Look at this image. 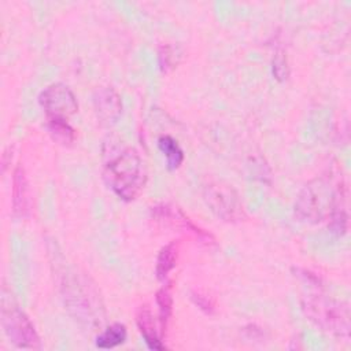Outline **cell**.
Wrapping results in <instances>:
<instances>
[{
	"label": "cell",
	"mask_w": 351,
	"mask_h": 351,
	"mask_svg": "<svg viewBox=\"0 0 351 351\" xmlns=\"http://www.w3.org/2000/svg\"><path fill=\"white\" fill-rule=\"evenodd\" d=\"M30 211L29 182L22 163H18L12 173V215L25 218Z\"/></svg>",
	"instance_id": "30bf717a"
},
{
	"label": "cell",
	"mask_w": 351,
	"mask_h": 351,
	"mask_svg": "<svg viewBox=\"0 0 351 351\" xmlns=\"http://www.w3.org/2000/svg\"><path fill=\"white\" fill-rule=\"evenodd\" d=\"M152 213V218L170 229H176L178 232H182L191 237H195L197 241L203 243V244H215V239L211 233L206 232L204 229L199 228L197 225H195L185 214L184 211L173 204H158L155 207H152L151 210Z\"/></svg>",
	"instance_id": "52a82bcc"
},
{
	"label": "cell",
	"mask_w": 351,
	"mask_h": 351,
	"mask_svg": "<svg viewBox=\"0 0 351 351\" xmlns=\"http://www.w3.org/2000/svg\"><path fill=\"white\" fill-rule=\"evenodd\" d=\"M136 325L138 328V332L141 337L144 339V343L149 350L154 351H162L166 348L165 343L162 341L163 332L160 329L159 319L156 321L154 317V313L148 303L141 304L136 311Z\"/></svg>",
	"instance_id": "9c48e42d"
},
{
	"label": "cell",
	"mask_w": 351,
	"mask_h": 351,
	"mask_svg": "<svg viewBox=\"0 0 351 351\" xmlns=\"http://www.w3.org/2000/svg\"><path fill=\"white\" fill-rule=\"evenodd\" d=\"M38 104L47 119H69L78 111V100L74 92L63 82H52L38 95Z\"/></svg>",
	"instance_id": "8992f818"
},
{
	"label": "cell",
	"mask_w": 351,
	"mask_h": 351,
	"mask_svg": "<svg viewBox=\"0 0 351 351\" xmlns=\"http://www.w3.org/2000/svg\"><path fill=\"white\" fill-rule=\"evenodd\" d=\"M302 310L322 332L339 339L350 337L351 314L347 303L324 293H310L302 299Z\"/></svg>",
	"instance_id": "3957f363"
},
{
	"label": "cell",
	"mask_w": 351,
	"mask_h": 351,
	"mask_svg": "<svg viewBox=\"0 0 351 351\" xmlns=\"http://www.w3.org/2000/svg\"><path fill=\"white\" fill-rule=\"evenodd\" d=\"M191 299L193 300V303H195L202 311H204V313H207V314H213V313H214V310H215V303H214V300H213L210 296H207V295H204V293H202V292H192V293H191Z\"/></svg>",
	"instance_id": "ac0fdd59"
},
{
	"label": "cell",
	"mask_w": 351,
	"mask_h": 351,
	"mask_svg": "<svg viewBox=\"0 0 351 351\" xmlns=\"http://www.w3.org/2000/svg\"><path fill=\"white\" fill-rule=\"evenodd\" d=\"M93 108L100 123L114 125L122 114V100L114 88H100L93 96Z\"/></svg>",
	"instance_id": "ba28073f"
},
{
	"label": "cell",
	"mask_w": 351,
	"mask_h": 351,
	"mask_svg": "<svg viewBox=\"0 0 351 351\" xmlns=\"http://www.w3.org/2000/svg\"><path fill=\"white\" fill-rule=\"evenodd\" d=\"M103 180L106 185L122 200L132 202L143 191L147 180L140 154L129 145L106 143Z\"/></svg>",
	"instance_id": "6da1fadb"
},
{
	"label": "cell",
	"mask_w": 351,
	"mask_h": 351,
	"mask_svg": "<svg viewBox=\"0 0 351 351\" xmlns=\"http://www.w3.org/2000/svg\"><path fill=\"white\" fill-rule=\"evenodd\" d=\"M155 302L158 306V319L160 324V329L165 335L167 322L173 313V293H171V282L167 281L162 285L155 293Z\"/></svg>",
	"instance_id": "5bb4252c"
},
{
	"label": "cell",
	"mask_w": 351,
	"mask_h": 351,
	"mask_svg": "<svg viewBox=\"0 0 351 351\" xmlns=\"http://www.w3.org/2000/svg\"><path fill=\"white\" fill-rule=\"evenodd\" d=\"M158 148L162 152V155L166 158V165L169 170H176L182 165L185 155L178 141L174 137L169 134L160 136L158 138Z\"/></svg>",
	"instance_id": "7c38bea8"
},
{
	"label": "cell",
	"mask_w": 351,
	"mask_h": 351,
	"mask_svg": "<svg viewBox=\"0 0 351 351\" xmlns=\"http://www.w3.org/2000/svg\"><path fill=\"white\" fill-rule=\"evenodd\" d=\"M181 59V51L177 45L165 44L159 49V64L162 71L173 70Z\"/></svg>",
	"instance_id": "2e32d148"
},
{
	"label": "cell",
	"mask_w": 351,
	"mask_h": 351,
	"mask_svg": "<svg viewBox=\"0 0 351 351\" xmlns=\"http://www.w3.org/2000/svg\"><path fill=\"white\" fill-rule=\"evenodd\" d=\"M47 128L53 141L62 145H71L75 141V130L67 119H47Z\"/></svg>",
	"instance_id": "9a60e30c"
},
{
	"label": "cell",
	"mask_w": 351,
	"mask_h": 351,
	"mask_svg": "<svg viewBox=\"0 0 351 351\" xmlns=\"http://www.w3.org/2000/svg\"><path fill=\"white\" fill-rule=\"evenodd\" d=\"M203 196L210 210L226 222H240L247 217L239 195L228 185L208 184L204 186Z\"/></svg>",
	"instance_id": "5b68a950"
},
{
	"label": "cell",
	"mask_w": 351,
	"mask_h": 351,
	"mask_svg": "<svg viewBox=\"0 0 351 351\" xmlns=\"http://www.w3.org/2000/svg\"><path fill=\"white\" fill-rule=\"evenodd\" d=\"M1 326L8 340L18 348L40 350V336L30 318L11 300L3 298L1 302Z\"/></svg>",
	"instance_id": "277c9868"
},
{
	"label": "cell",
	"mask_w": 351,
	"mask_h": 351,
	"mask_svg": "<svg viewBox=\"0 0 351 351\" xmlns=\"http://www.w3.org/2000/svg\"><path fill=\"white\" fill-rule=\"evenodd\" d=\"M128 339V329L121 322H114L107 326L101 333L96 337V347L100 350H111L121 344H123Z\"/></svg>",
	"instance_id": "4fadbf2b"
},
{
	"label": "cell",
	"mask_w": 351,
	"mask_h": 351,
	"mask_svg": "<svg viewBox=\"0 0 351 351\" xmlns=\"http://www.w3.org/2000/svg\"><path fill=\"white\" fill-rule=\"evenodd\" d=\"M346 204L344 186L329 174L317 177L304 185L295 203V214L300 221L317 223L330 217L340 206Z\"/></svg>",
	"instance_id": "7a4b0ae2"
},
{
	"label": "cell",
	"mask_w": 351,
	"mask_h": 351,
	"mask_svg": "<svg viewBox=\"0 0 351 351\" xmlns=\"http://www.w3.org/2000/svg\"><path fill=\"white\" fill-rule=\"evenodd\" d=\"M273 69V75L277 81H285L289 75V66H288V59L287 53L282 49H277L273 58L271 63Z\"/></svg>",
	"instance_id": "e0dca14e"
},
{
	"label": "cell",
	"mask_w": 351,
	"mask_h": 351,
	"mask_svg": "<svg viewBox=\"0 0 351 351\" xmlns=\"http://www.w3.org/2000/svg\"><path fill=\"white\" fill-rule=\"evenodd\" d=\"M177 259H178L177 241H171L160 248L156 256V263H155V274L159 281H162L163 284L167 282L169 274L177 265Z\"/></svg>",
	"instance_id": "8fae6325"
}]
</instances>
